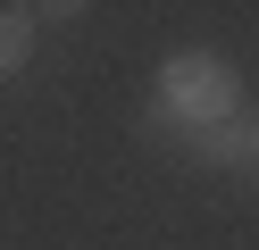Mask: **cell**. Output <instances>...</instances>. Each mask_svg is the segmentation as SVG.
Instances as JSON below:
<instances>
[{
  "instance_id": "obj_3",
  "label": "cell",
  "mask_w": 259,
  "mask_h": 250,
  "mask_svg": "<svg viewBox=\"0 0 259 250\" xmlns=\"http://www.w3.org/2000/svg\"><path fill=\"white\" fill-rule=\"evenodd\" d=\"M192 150H201L209 167H251V125H242V117H226V125L192 133Z\"/></svg>"
},
{
  "instance_id": "obj_4",
  "label": "cell",
  "mask_w": 259,
  "mask_h": 250,
  "mask_svg": "<svg viewBox=\"0 0 259 250\" xmlns=\"http://www.w3.org/2000/svg\"><path fill=\"white\" fill-rule=\"evenodd\" d=\"M84 9H92V0H34V25H42V17H51V25H75Z\"/></svg>"
},
{
  "instance_id": "obj_2",
  "label": "cell",
  "mask_w": 259,
  "mask_h": 250,
  "mask_svg": "<svg viewBox=\"0 0 259 250\" xmlns=\"http://www.w3.org/2000/svg\"><path fill=\"white\" fill-rule=\"evenodd\" d=\"M34 42H42L34 9H0V83H9V75H25V59H34Z\"/></svg>"
},
{
  "instance_id": "obj_1",
  "label": "cell",
  "mask_w": 259,
  "mask_h": 250,
  "mask_svg": "<svg viewBox=\"0 0 259 250\" xmlns=\"http://www.w3.org/2000/svg\"><path fill=\"white\" fill-rule=\"evenodd\" d=\"M151 100H159V125L209 133V125H226V117H242V75H234V59H218V50H167Z\"/></svg>"
},
{
  "instance_id": "obj_5",
  "label": "cell",
  "mask_w": 259,
  "mask_h": 250,
  "mask_svg": "<svg viewBox=\"0 0 259 250\" xmlns=\"http://www.w3.org/2000/svg\"><path fill=\"white\" fill-rule=\"evenodd\" d=\"M251 167H259V125H251Z\"/></svg>"
}]
</instances>
